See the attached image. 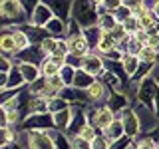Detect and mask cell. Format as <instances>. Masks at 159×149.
<instances>
[{
	"label": "cell",
	"instance_id": "1",
	"mask_svg": "<svg viewBox=\"0 0 159 149\" xmlns=\"http://www.w3.org/2000/svg\"><path fill=\"white\" fill-rule=\"evenodd\" d=\"M98 4H93L92 0H74V10H72V18L78 20L82 28H89L93 24H98L99 12H98Z\"/></svg>",
	"mask_w": 159,
	"mask_h": 149
},
{
	"label": "cell",
	"instance_id": "2",
	"mask_svg": "<svg viewBox=\"0 0 159 149\" xmlns=\"http://www.w3.org/2000/svg\"><path fill=\"white\" fill-rule=\"evenodd\" d=\"M26 147L28 149H56V141L52 137V131L32 129V131H26Z\"/></svg>",
	"mask_w": 159,
	"mask_h": 149
},
{
	"label": "cell",
	"instance_id": "3",
	"mask_svg": "<svg viewBox=\"0 0 159 149\" xmlns=\"http://www.w3.org/2000/svg\"><path fill=\"white\" fill-rule=\"evenodd\" d=\"M22 129H24V131H32V129L52 131V129H54V115H52V111L32 113V115L24 117L22 119Z\"/></svg>",
	"mask_w": 159,
	"mask_h": 149
},
{
	"label": "cell",
	"instance_id": "4",
	"mask_svg": "<svg viewBox=\"0 0 159 149\" xmlns=\"http://www.w3.org/2000/svg\"><path fill=\"white\" fill-rule=\"evenodd\" d=\"M157 88H159L157 79L153 76H147L145 79H141L139 86H137V99L141 103H145V106L155 109V92H157Z\"/></svg>",
	"mask_w": 159,
	"mask_h": 149
},
{
	"label": "cell",
	"instance_id": "5",
	"mask_svg": "<svg viewBox=\"0 0 159 149\" xmlns=\"http://www.w3.org/2000/svg\"><path fill=\"white\" fill-rule=\"evenodd\" d=\"M88 117H89V123H92L93 127H98V129H106L111 125V121L116 119V111H113L109 106H103V107H99V109H89L88 111Z\"/></svg>",
	"mask_w": 159,
	"mask_h": 149
},
{
	"label": "cell",
	"instance_id": "6",
	"mask_svg": "<svg viewBox=\"0 0 159 149\" xmlns=\"http://www.w3.org/2000/svg\"><path fill=\"white\" fill-rule=\"evenodd\" d=\"M135 115L139 119V125H141V131H151V129L157 127V113L153 107L145 106V103L139 102V106L135 107Z\"/></svg>",
	"mask_w": 159,
	"mask_h": 149
},
{
	"label": "cell",
	"instance_id": "7",
	"mask_svg": "<svg viewBox=\"0 0 159 149\" xmlns=\"http://www.w3.org/2000/svg\"><path fill=\"white\" fill-rule=\"evenodd\" d=\"M46 6L54 12V16L68 22L72 18V10H74V0H42Z\"/></svg>",
	"mask_w": 159,
	"mask_h": 149
},
{
	"label": "cell",
	"instance_id": "8",
	"mask_svg": "<svg viewBox=\"0 0 159 149\" xmlns=\"http://www.w3.org/2000/svg\"><path fill=\"white\" fill-rule=\"evenodd\" d=\"M14 56H16L14 62H30V64H38V66H42V62L48 58L40 44H38V46H30L26 50H20V52L14 54Z\"/></svg>",
	"mask_w": 159,
	"mask_h": 149
},
{
	"label": "cell",
	"instance_id": "9",
	"mask_svg": "<svg viewBox=\"0 0 159 149\" xmlns=\"http://www.w3.org/2000/svg\"><path fill=\"white\" fill-rule=\"evenodd\" d=\"M119 119L123 121V127H125V135L135 139L139 133H141V125H139V119L135 115V109H121L119 113Z\"/></svg>",
	"mask_w": 159,
	"mask_h": 149
},
{
	"label": "cell",
	"instance_id": "10",
	"mask_svg": "<svg viewBox=\"0 0 159 149\" xmlns=\"http://www.w3.org/2000/svg\"><path fill=\"white\" fill-rule=\"evenodd\" d=\"M84 70H86L88 74H92V76H102L103 72H106V58L102 56V54H92L89 52L86 58H84Z\"/></svg>",
	"mask_w": 159,
	"mask_h": 149
},
{
	"label": "cell",
	"instance_id": "11",
	"mask_svg": "<svg viewBox=\"0 0 159 149\" xmlns=\"http://www.w3.org/2000/svg\"><path fill=\"white\" fill-rule=\"evenodd\" d=\"M54 18V12L50 10L44 2H40L36 8H34V12L30 14V24L32 26H40V28H46V24L50 20Z\"/></svg>",
	"mask_w": 159,
	"mask_h": 149
},
{
	"label": "cell",
	"instance_id": "12",
	"mask_svg": "<svg viewBox=\"0 0 159 149\" xmlns=\"http://www.w3.org/2000/svg\"><path fill=\"white\" fill-rule=\"evenodd\" d=\"M14 64L20 68L26 84H32V82H36L38 78H42V68H40L38 64H30V62H14Z\"/></svg>",
	"mask_w": 159,
	"mask_h": 149
},
{
	"label": "cell",
	"instance_id": "13",
	"mask_svg": "<svg viewBox=\"0 0 159 149\" xmlns=\"http://www.w3.org/2000/svg\"><path fill=\"white\" fill-rule=\"evenodd\" d=\"M70 42V54H74V56H80V58H86L89 52H92V48H89L88 40L82 36H76V38H68Z\"/></svg>",
	"mask_w": 159,
	"mask_h": 149
},
{
	"label": "cell",
	"instance_id": "14",
	"mask_svg": "<svg viewBox=\"0 0 159 149\" xmlns=\"http://www.w3.org/2000/svg\"><path fill=\"white\" fill-rule=\"evenodd\" d=\"M46 30H48L50 36H54V38H66L68 36V22H64V20L54 16L46 24Z\"/></svg>",
	"mask_w": 159,
	"mask_h": 149
},
{
	"label": "cell",
	"instance_id": "15",
	"mask_svg": "<svg viewBox=\"0 0 159 149\" xmlns=\"http://www.w3.org/2000/svg\"><path fill=\"white\" fill-rule=\"evenodd\" d=\"M52 115H54V129L66 131L70 121H72V107H66V109H62V111L52 113Z\"/></svg>",
	"mask_w": 159,
	"mask_h": 149
},
{
	"label": "cell",
	"instance_id": "16",
	"mask_svg": "<svg viewBox=\"0 0 159 149\" xmlns=\"http://www.w3.org/2000/svg\"><path fill=\"white\" fill-rule=\"evenodd\" d=\"M96 82V76H92V74H88L84 68L76 70V78H74V88H80V89H88L92 84Z\"/></svg>",
	"mask_w": 159,
	"mask_h": 149
},
{
	"label": "cell",
	"instance_id": "17",
	"mask_svg": "<svg viewBox=\"0 0 159 149\" xmlns=\"http://www.w3.org/2000/svg\"><path fill=\"white\" fill-rule=\"evenodd\" d=\"M102 133L109 139V141H116V139H119L121 135H125V127H123V121H121V119H113L111 125L106 127Z\"/></svg>",
	"mask_w": 159,
	"mask_h": 149
},
{
	"label": "cell",
	"instance_id": "18",
	"mask_svg": "<svg viewBox=\"0 0 159 149\" xmlns=\"http://www.w3.org/2000/svg\"><path fill=\"white\" fill-rule=\"evenodd\" d=\"M121 64H123V70L127 72V76L133 78L135 72L139 70V66H141V60H139V56H135V54H123Z\"/></svg>",
	"mask_w": 159,
	"mask_h": 149
},
{
	"label": "cell",
	"instance_id": "19",
	"mask_svg": "<svg viewBox=\"0 0 159 149\" xmlns=\"http://www.w3.org/2000/svg\"><path fill=\"white\" fill-rule=\"evenodd\" d=\"M107 106L111 107L113 111H121V109L127 107V96L119 93V89H111V93H109V97H107Z\"/></svg>",
	"mask_w": 159,
	"mask_h": 149
},
{
	"label": "cell",
	"instance_id": "20",
	"mask_svg": "<svg viewBox=\"0 0 159 149\" xmlns=\"http://www.w3.org/2000/svg\"><path fill=\"white\" fill-rule=\"evenodd\" d=\"M103 36V30L98 26V24H93V26H89V28H84V38L88 40V44H89V48H98V44H99V40H102Z\"/></svg>",
	"mask_w": 159,
	"mask_h": 149
},
{
	"label": "cell",
	"instance_id": "21",
	"mask_svg": "<svg viewBox=\"0 0 159 149\" xmlns=\"http://www.w3.org/2000/svg\"><path fill=\"white\" fill-rule=\"evenodd\" d=\"M22 86H26V79H24L20 68L14 66L8 72V84H6V88H4V89H18V88H22Z\"/></svg>",
	"mask_w": 159,
	"mask_h": 149
},
{
	"label": "cell",
	"instance_id": "22",
	"mask_svg": "<svg viewBox=\"0 0 159 149\" xmlns=\"http://www.w3.org/2000/svg\"><path fill=\"white\" fill-rule=\"evenodd\" d=\"M0 50H2L4 56H10V54H16L18 48H16V42H14V36L12 32L6 28V32L2 34V38H0Z\"/></svg>",
	"mask_w": 159,
	"mask_h": 149
},
{
	"label": "cell",
	"instance_id": "23",
	"mask_svg": "<svg viewBox=\"0 0 159 149\" xmlns=\"http://www.w3.org/2000/svg\"><path fill=\"white\" fill-rule=\"evenodd\" d=\"M86 92H88V96H89V102H99V99L106 97V84H103L102 79H96V82H93Z\"/></svg>",
	"mask_w": 159,
	"mask_h": 149
},
{
	"label": "cell",
	"instance_id": "24",
	"mask_svg": "<svg viewBox=\"0 0 159 149\" xmlns=\"http://www.w3.org/2000/svg\"><path fill=\"white\" fill-rule=\"evenodd\" d=\"M12 36H14V42H16L18 52H20V50H26V48L32 46V40H30V36L24 32L22 28H16V26H14V28H12Z\"/></svg>",
	"mask_w": 159,
	"mask_h": 149
},
{
	"label": "cell",
	"instance_id": "25",
	"mask_svg": "<svg viewBox=\"0 0 159 149\" xmlns=\"http://www.w3.org/2000/svg\"><path fill=\"white\" fill-rule=\"evenodd\" d=\"M116 46H117V44H116V40L111 38V34L103 32V36H102V40H99V44H98L96 50H98V54H102V56H107Z\"/></svg>",
	"mask_w": 159,
	"mask_h": 149
},
{
	"label": "cell",
	"instance_id": "26",
	"mask_svg": "<svg viewBox=\"0 0 159 149\" xmlns=\"http://www.w3.org/2000/svg\"><path fill=\"white\" fill-rule=\"evenodd\" d=\"M117 24L116 16H113V12H99V18H98V26L103 30V32H109L113 26Z\"/></svg>",
	"mask_w": 159,
	"mask_h": 149
},
{
	"label": "cell",
	"instance_id": "27",
	"mask_svg": "<svg viewBox=\"0 0 159 149\" xmlns=\"http://www.w3.org/2000/svg\"><path fill=\"white\" fill-rule=\"evenodd\" d=\"M137 56H139V60H141V62H153V64H155V60H157V56H159V52H157L155 48H151V46H147V44H145V46L141 48V52H139Z\"/></svg>",
	"mask_w": 159,
	"mask_h": 149
},
{
	"label": "cell",
	"instance_id": "28",
	"mask_svg": "<svg viewBox=\"0 0 159 149\" xmlns=\"http://www.w3.org/2000/svg\"><path fill=\"white\" fill-rule=\"evenodd\" d=\"M40 46H42L44 52H46V56H54V54H56V48H58V38L48 36V38H44L42 42H40Z\"/></svg>",
	"mask_w": 159,
	"mask_h": 149
},
{
	"label": "cell",
	"instance_id": "29",
	"mask_svg": "<svg viewBox=\"0 0 159 149\" xmlns=\"http://www.w3.org/2000/svg\"><path fill=\"white\" fill-rule=\"evenodd\" d=\"M60 76H62V79H64V84H66V86H72V84H74V78H76V68L70 66V64H66V66L60 70Z\"/></svg>",
	"mask_w": 159,
	"mask_h": 149
},
{
	"label": "cell",
	"instance_id": "30",
	"mask_svg": "<svg viewBox=\"0 0 159 149\" xmlns=\"http://www.w3.org/2000/svg\"><path fill=\"white\" fill-rule=\"evenodd\" d=\"M109 34H111V38L116 40V44H119L121 42V40H125L129 34H127V30H125V26H123V24H116V26H113L111 30H109Z\"/></svg>",
	"mask_w": 159,
	"mask_h": 149
},
{
	"label": "cell",
	"instance_id": "31",
	"mask_svg": "<svg viewBox=\"0 0 159 149\" xmlns=\"http://www.w3.org/2000/svg\"><path fill=\"white\" fill-rule=\"evenodd\" d=\"M133 147L135 149H155V139L151 135H145V137H139L135 143H133Z\"/></svg>",
	"mask_w": 159,
	"mask_h": 149
},
{
	"label": "cell",
	"instance_id": "32",
	"mask_svg": "<svg viewBox=\"0 0 159 149\" xmlns=\"http://www.w3.org/2000/svg\"><path fill=\"white\" fill-rule=\"evenodd\" d=\"M113 16H116V20H117L119 24H123L129 16H133V10H131V8H127L125 4H121V6H119L116 12H113Z\"/></svg>",
	"mask_w": 159,
	"mask_h": 149
},
{
	"label": "cell",
	"instance_id": "33",
	"mask_svg": "<svg viewBox=\"0 0 159 149\" xmlns=\"http://www.w3.org/2000/svg\"><path fill=\"white\" fill-rule=\"evenodd\" d=\"M131 143H133V137H129V135H121L119 139L111 141L109 149H127V147H131Z\"/></svg>",
	"mask_w": 159,
	"mask_h": 149
},
{
	"label": "cell",
	"instance_id": "34",
	"mask_svg": "<svg viewBox=\"0 0 159 149\" xmlns=\"http://www.w3.org/2000/svg\"><path fill=\"white\" fill-rule=\"evenodd\" d=\"M96 129H98V127H93L92 123H88V125H84V127H82V131H80L78 135H80V137H84V139H88V141H93V139L98 137V131H96Z\"/></svg>",
	"mask_w": 159,
	"mask_h": 149
},
{
	"label": "cell",
	"instance_id": "35",
	"mask_svg": "<svg viewBox=\"0 0 159 149\" xmlns=\"http://www.w3.org/2000/svg\"><path fill=\"white\" fill-rule=\"evenodd\" d=\"M123 26H125L127 34H133L135 30L141 28V26H139V16H135V14H133V16H129V18L125 20V22H123Z\"/></svg>",
	"mask_w": 159,
	"mask_h": 149
},
{
	"label": "cell",
	"instance_id": "36",
	"mask_svg": "<svg viewBox=\"0 0 159 149\" xmlns=\"http://www.w3.org/2000/svg\"><path fill=\"white\" fill-rule=\"evenodd\" d=\"M109 145H111V141H109L103 133H102V135H98L92 141V149H109Z\"/></svg>",
	"mask_w": 159,
	"mask_h": 149
},
{
	"label": "cell",
	"instance_id": "37",
	"mask_svg": "<svg viewBox=\"0 0 159 149\" xmlns=\"http://www.w3.org/2000/svg\"><path fill=\"white\" fill-rule=\"evenodd\" d=\"M72 149H92V141L80 137V135H74L72 137Z\"/></svg>",
	"mask_w": 159,
	"mask_h": 149
},
{
	"label": "cell",
	"instance_id": "38",
	"mask_svg": "<svg viewBox=\"0 0 159 149\" xmlns=\"http://www.w3.org/2000/svg\"><path fill=\"white\" fill-rule=\"evenodd\" d=\"M121 4H123V0H106L99 8H102V12H116Z\"/></svg>",
	"mask_w": 159,
	"mask_h": 149
},
{
	"label": "cell",
	"instance_id": "39",
	"mask_svg": "<svg viewBox=\"0 0 159 149\" xmlns=\"http://www.w3.org/2000/svg\"><path fill=\"white\" fill-rule=\"evenodd\" d=\"M20 2H22V8H24V12H26L28 16H30V14L34 12V8H36L38 4L42 2V0H20Z\"/></svg>",
	"mask_w": 159,
	"mask_h": 149
},
{
	"label": "cell",
	"instance_id": "40",
	"mask_svg": "<svg viewBox=\"0 0 159 149\" xmlns=\"http://www.w3.org/2000/svg\"><path fill=\"white\" fill-rule=\"evenodd\" d=\"M131 38H133V40H137V42H141V44H147V40H149V32H145L143 28H139V30H135V32L131 34Z\"/></svg>",
	"mask_w": 159,
	"mask_h": 149
},
{
	"label": "cell",
	"instance_id": "41",
	"mask_svg": "<svg viewBox=\"0 0 159 149\" xmlns=\"http://www.w3.org/2000/svg\"><path fill=\"white\" fill-rule=\"evenodd\" d=\"M14 66H16V64L10 62L8 56H2V60H0V70H2V72H10V70H12Z\"/></svg>",
	"mask_w": 159,
	"mask_h": 149
},
{
	"label": "cell",
	"instance_id": "42",
	"mask_svg": "<svg viewBox=\"0 0 159 149\" xmlns=\"http://www.w3.org/2000/svg\"><path fill=\"white\" fill-rule=\"evenodd\" d=\"M151 10H153V14H155V16L159 18V0H155V2L151 4Z\"/></svg>",
	"mask_w": 159,
	"mask_h": 149
},
{
	"label": "cell",
	"instance_id": "43",
	"mask_svg": "<svg viewBox=\"0 0 159 149\" xmlns=\"http://www.w3.org/2000/svg\"><path fill=\"white\" fill-rule=\"evenodd\" d=\"M92 2H93V4H98V6H102V4L106 2V0H92Z\"/></svg>",
	"mask_w": 159,
	"mask_h": 149
},
{
	"label": "cell",
	"instance_id": "44",
	"mask_svg": "<svg viewBox=\"0 0 159 149\" xmlns=\"http://www.w3.org/2000/svg\"><path fill=\"white\" fill-rule=\"evenodd\" d=\"M155 79H157V84H159V72H157V74H155Z\"/></svg>",
	"mask_w": 159,
	"mask_h": 149
},
{
	"label": "cell",
	"instance_id": "45",
	"mask_svg": "<svg viewBox=\"0 0 159 149\" xmlns=\"http://www.w3.org/2000/svg\"><path fill=\"white\" fill-rule=\"evenodd\" d=\"M127 149H135V147H133V145H131V147H127Z\"/></svg>",
	"mask_w": 159,
	"mask_h": 149
}]
</instances>
